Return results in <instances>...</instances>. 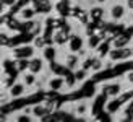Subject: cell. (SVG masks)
<instances>
[{
	"label": "cell",
	"mask_w": 133,
	"mask_h": 122,
	"mask_svg": "<svg viewBox=\"0 0 133 122\" xmlns=\"http://www.w3.org/2000/svg\"><path fill=\"white\" fill-rule=\"evenodd\" d=\"M131 56V51L130 49H125V47H120V49H115L110 51V59L112 60H122V59H127Z\"/></svg>",
	"instance_id": "obj_1"
},
{
	"label": "cell",
	"mask_w": 133,
	"mask_h": 122,
	"mask_svg": "<svg viewBox=\"0 0 133 122\" xmlns=\"http://www.w3.org/2000/svg\"><path fill=\"white\" fill-rule=\"evenodd\" d=\"M32 47H29V46H26V47H19V49H16L15 51V56L18 57V59H28V57H32Z\"/></svg>",
	"instance_id": "obj_2"
},
{
	"label": "cell",
	"mask_w": 133,
	"mask_h": 122,
	"mask_svg": "<svg viewBox=\"0 0 133 122\" xmlns=\"http://www.w3.org/2000/svg\"><path fill=\"white\" fill-rule=\"evenodd\" d=\"M29 70H31L32 73L41 72V70H42V59H39V57L31 59V60H29Z\"/></svg>",
	"instance_id": "obj_3"
},
{
	"label": "cell",
	"mask_w": 133,
	"mask_h": 122,
	"mask_svg": "<svg viewBox=\"0 0 133 122\" xmlns=\"http://www.w3.org/2000/svg\"><path fill=\"white\" fill-rule=\"evenodd\" d=\"M123 13H125V8L122 5H114L110 8V16L114 18V20H120L123 16Z\"/></svg>",
	"instance_id": "obj_4"
},
{
	"label": "cell",
	"mask_w": 133,
	"mask_h": 122,
	"mask_svg": "<svg viewBox=\"0 0 133 122\" xmlns=\"http://www.w3.org/2000/svg\"><path fill=\"white\" fill-rule=\"evenodd\" d=\"M47 112H50L49 107L47 106H42V104H37V106H34V109H32V114H34L36 117H44Z\"/></svg>",
	"instance_id": "obj_5"
},
{
	"label": "cell",
	"mask_w": 133,
	"mask_h": 122,
	"mask_svg": "<svg viewBox=\"0 0 133 122\" xmlns=\"http://www.w3.org/2000/svg\"><path fill=\"white\" fill-rule=\"evenodd\" d=\"M24 93V85L23 83H16V85H13L11 86V90H10V94L13 98L15 96H21V94Z\"/></svg>",
	"instance_id": "obj_6"
},
{
	"label": "cell",
	"mask_w": 133,
	"mask_h": 122,
	"mask_svg": "<svg viewBox=\"0 0 133 122\" xmlns=\"http://www.w3.org/2000/svg\"><path fill=\"white\" fill-rule=\"evenodd\" d=\"M105 94H109V96H115V94L120 93V85H109L104 88Z\"/></svg>",
	"instance_id": "obj_7"
},
{
	"label": "cell",
	"mask_w": 133,
	"mask_h": 122,
	"mask_svg": "<svg viewBox=\"0 0 133 122\" xmlns=\"http://www.w3.org/2000/svg\"><path fill=\"white\" fill-rule=\"evenodd\" d=\"M65 85V80H62V78H52L50 81H49V86L52 88V90H60V88Z\"/></svg>",
	"instance_id": "obj_8"
},
{
	"label": "cell",
	"mask_w": 133,
	"mask_h": 122,
	"mask_svg": "<svg viewBox=\"0 0 133 122\" xmlns=\"http://www.w3.org/2000/svg\"><path fill=\"white\" fill-rule=\"evenodd\" d=\"M86 112H88V104L86 103H78L76 107H75V114L76 116H86Z\"/></svg>",
	"instance_id": "obj_9"
},
{
	"label": "cell",
	"mask_w": 133,
	"mask_h": 122,
	"mask_svg": "<svg viewBox=\"0 0 133 122\" xmlns=\"http://www.w3.org/2000/svg\"><path fill=\"white\" fill-rule=\"evenodd\" d=\"M78 64V56H68L66 57V65H68V69H75Z\"/></svg>",
	"instance_id": "obj_10"
},
{
	"label": "cell",
	"mask_w": 133,
	"mask_h": 122,
	"mask_svg": "<svg viewBox=\"0 0 133 122\" xmlns=\"http://www.w3.org/2000/svg\"><path fill=\"white\" fill-rule=\"evenodd\" d=\"M36 83V75L34 73H26L24 75V85H34Z\"/></svg>",
	"instance_id": "obj_11"
},
{
	"label": "cell",
	"mask_w": 133,
	"mask_h": 122,
	"mask_svg": "<svg viewBox=\"0 0 133 122\" xmlns=\"http://www.w3.org/2000/svg\"><path fill=\"white\" fill-rule=\"evenodd\" d=\"M91 69L94 70V72H97V70H101V69H102V60L99 59V57H96V59H92V65H91Z\"/></svg>",
	"instance_id": "obj_12"
},
{
	"label": "cell",
	"mask_w": 133,
	"mask_h": 122,
	"mask_svg": "<svg viewBox=\"0 0 133 122\" xmlns=\"http://www.w3.org/2000/svg\"><path fill=\"white\" fill-rule=\"evenodd\" d=\"M125 44H127V38H117V39L114 41V47H117V49L123 47Z\"/></svg>",
	"instance_id": "obj_13"
},
{
	"label": "cell",
	"mask_w": 133,
	"mask_h": 122,
	"mask_svg": "<svg viewBox=\"0 0 133 122\" xmlns=\"http://www.w3.org/2000/svg\"><path fill=\"white\" fill-rule=\"evenodd\" d=\"M32 15H34V10H31V8H24V10L21 11V18H24V20L32 18Z\"/></svg>",
	"instance_id": "obj_14"
},
{
	"label": "cell",
	"mask_w": 133,
	"mask_h": 122,
	"mask_svg": "<svg viewBox=\"0 0 133 122\" xmlns=\"http://www.w3.org/2000/svg\"><path fill=\"white\" fill-rule=\"evenodd\" d=\"M75 78H76L78 81L84 80V78H86V70H84V69H83V70H76V72H75Z\"/></svg>",
	"instance_id": "obj_15"
},
{
	"label": "cell",
	"mask_w": 133,
	"mask_h": 122,
	"mask_svg": "<svg viewBox=\"0 0 133 122\" xmlns=\"http://www.w3.org/2000/svg\"><path fill=\"white\" fill-rule=\"evenodd\" d=\"M26 67H29V60H19L18 62V70H24Z\"/></svg>",
	"instance_id": "obj_16"
},
{
	"label": "cell",
	"mask_w": 133,
	"mask_h": 122,
	"mask_svg": "<svg viewBox=\"0 0 133 122\" xmlns=\"http://www.w3.org/2000/svg\"><path fill=\"white\" fill-rule=\"evenodd\" d=\"M125 116H127V117H133V103L125 109Z\"/></svg>",
	"instance_id": "obj_17"
},
{
	"label": "cell",
	"mask_w": 133,
	"mask_h": 122,
	"mask_svg": "<svg viewBox=\"0 0 133 122\" xmlns=\"http://www.w3.org/2000/svg\"><path fill=\"white\" fill-rule=\"evenodd\" d=\"M52 57H54V49L47 47V49H45V59H52Z\"/></svg>",
	"instance_id": "obj_18"
},
{
	"label": "cell",
	"mask_w": 133,
	"mask_h": 122,
	"mask_svg": "<svg viewBox=\"0 0 133 122\" xmlns=\"http://www.w3.org/2000/svg\"><path fill=\"white\" fill-rule=\"evenodd\" d=\"M75 81H78L75 77H70V78H66L65 80V85H68V86H73V85H75Z\"/></svg>",
	"instance_id": "obj_19"
},
{
	"label": "cell",
	"mask_w": 133,
	"mask_h": 122,
	"mask_svg": "<svg viewBox=\"0 0 133 122\" xmlns=\"http://www.w3.org/2000/svg\"><path fill=\"white\" fill-rule=\"evenodd\" d=\"M34 46H36V47H42V46H44V39H42V38H36Z\"/></svg>",
	"instance_id": "obj_20"
},
{
	"label": "cell",
	"mask_w": 133,
	"mask_h": 122,
	"mask_svg": "<svg viewBox=\"0 0 133 122\" xmlns=\"http://www.w3.org/2000/svg\"><path fill=\"white\" fill-rule=\"evenodd\" d=\"M97 44H99V38H91L89 39V46L91 47H96Z\"/></svg>",
	"instance_id": "obj_21"
},
{
	"label": "cell",
	"mask_w": 133,
	"mask_h": 122,
	"mask_svg": "<svg viewBox=\"0 0 133 122\" xmlns=\"http://www.w3.org/2000/svg\"><path fill=\"white\" fill-rule=\"evenodd\" d=\"M73 122H88V120H86V117H84V116H78V117L73 119Z\"/></svg>",
	"instance_id": "obj_22"
},
{
	"label": "cell",
	"mask_w": 133,
	"mask_h": 122,
	"mask_svg": "<svg viewBox=\"0 0 133 122\" xmlns=\"http://www.w3.org/2000/svg\"><path fill=\"white\" fill-rule=\"evenodd\" d=\"M79 38H73V49H78V47H79Z\"/></svg>",
	"instance_id": "obj_23"
},
{
	"label": "cell",
	"mask_w": 133,
	"mask_h": 122,
	"mask_svg": "<svg viewBox=\"0 0 133 122\" xmlns=\"http://www.w3.org/2000/svg\"><path fill=\"white\" fill-rule=\"evenodd\" d=\"M127 80H128V83H133V72L127 73Z\"/></svg>",
	"instance_id": "obj_24"
},
{
	"label": "cell",
	"mask_w": 133,
	"mask_h": 122,
	"mask_svg": "<svg viewBox=\"0 0 133 122\" xmlns=\"http://www.w3.org/2000/svg\"><path fill=\"white\" fill-rule=\"evenodd\" d=\"M118 122H133V117H127V116H125L123 119H120Z\"/></svg>",
	"instance_id": "obj_25"
},
{
	"label": "cell",
	"mask_w": 133,
	"mask_h": 122,
	"mask_svg": "<svg viewBox=\"0 0 133 122\" xmlns=\"http://www.w3.org/2000/svg\"><path fill=\"white\" fill-rule=\"evenodd\" d=\"M2 2L5 5H13V3H15V0H2Z\"/></svg>",
	"instance_id": "obj_26"
},
{
	"label": "cell",
	"mask_w": 133,
	"mask_h": 122,
	"mask_svg": "<svg viewBox=\"0 0 133 122\" xmlns=\"http://www.w3.org/2000/svg\"><path fill=\"white\" fill-rule=\"evenodd\" d=\"M131 21H133V13H131Z\"/></svg>",
	"instance_id": "obj_27"
},
{
	"label": "cell",
	"mask_w": 133,
	"mask_h": 122,
	"mask_svg": "<svg viewBox=\"0 0 133 122\" xmlns=\"http://www.w3.org/2000/svg\"><path fill=\"white\" fill-rule=\"evenodd\" d=\"M97 2H104V0H97Z\"/></svg>",
	"instance_id": "obj_28"
}]
</instances>
